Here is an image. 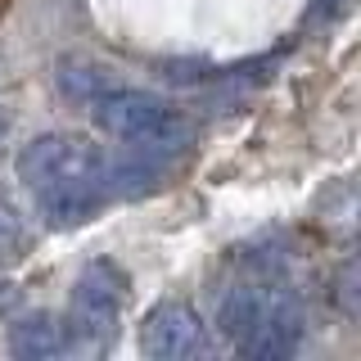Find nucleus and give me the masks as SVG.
Listing matches in <instances>:
<instances>
[{
    "label": "nucleus",
    "mask_w": 361,
    "mask_h": 361,
    "mask_svg": "<svg viewBox=\"0 0 361 361\" xmlns=\"http://www.w3.org/2000/svg\"><path fill=\"white\" fill-rule=\"evenodd\" d=\"M18 180L32 190L50 226H82L104 208V154L73 131H50L27 140L14 158Z\"/></svg>",
    "instance_id": "nucleus-1"
},
{
    "label": "nucleus",
    "mask_w": 361,
    "mask_h": 361,
    "mask_svg": "<svg viewBox=\"0 0 361 361\" xmlns=\"http://www.w3.org/2000/svg\"><path fill=\"white\" fill-rule=\"evenodd\" d=\"M221 338L248 361H285L302 343V307L285 285L271 280H240L217 302Z\"/></svg>",
    "instance_id": "nucleus-2"
},
{
    "label": "nucleus",
    "mask_w": 361,
    "mask_h": 361,
    "mask_svg": "<svg viewBox=\"0 0 361 361\" xmlns=\"http://www.w3.org/2000/svg\"><path fill=\"white\" fill-rule=\"evenodd\" d=\"M95 127L113 135V140L127 145H145V149H163V154H180V145L190 140L185 118L167 104V99L149 95V90L135 86H99L95 95L86 99Z\"/></svg>",
    "instance_id": "nucleus-3"
},
{
    "label": "nucleus",
    "mask_w": 361,
    "mask_h": 361,
    "mask_svg": "<svg viewBox=\"0 0 361 361\" xmlns=\"http://www.w3.org/2000/svg\"><path fill=\"white\" fill-rule=\"evenodd\" d=\"M122 302H127V276L113 262H86L82 276L73 280V302H68V330L86 343H104L113 338L122 321Z\"/></svg>",
    "instance_id": "nucleus-4"
},
{
    "label": "nucleus",
    "mask_w": 361,
    "mask_h": 361,
    "mask_svg": "<svg viewBox=\"0 0 361 361\" xmlns=\"http://www.w3.org/2000/svg\"><path fill=\"white\" fill-rule=\"evenodd\" d=\"M140 348L154 361H190L208 353V325L185 298H163L145 312Z\"/></svg>",
    "instance_id": "nucleus-5"
},
{
    "label": "nucleus",
    "mask_w": 361,
    "mask_h": 361,
    "mask_svg": "<svg viewBox=\"0 0 361 361\" xmlns=\"http://www.w3.org/2000/svg\"><path fill=\"white\" fill-rule=\"evenodd\" d=\"M167 158L163 149H145V145H127L122 154L104 158V190L109 199H135L145 190H154L167 176Z\"/></svg>",
    "instance_id": "nucleus-6"
},
{
    "label": "nucleus",
    "mask_w": 361,
    "mask_h": 361,
    "mask_svg": "<svg viewBox=\"0 0 361 361\" xmlns=\"http://www.w3.org/2000/svg\"><path fill=\"white\" fill-rule=\"evenodd\" d=\"M77 338L68 330V316H54V312H27L9 325V353L18 361H50L68 353Z\"/></svg>",
    "instance_id": "nucleus-7"
},
{
    "label": "nucleus",
    "mask_w": 361,
    "mask_h": 361,
    "mask_svg": "<svg viewBox=\"0 0 361 361\" xmlns=\"http://www.w3.org/2000/svg\"><path fill=\"white\" fill-rule=\"evenodd\" d=\"M59 86H63L68 99H82V104H86L99 86H109V77L99 73V68H90V63H68L63 59L59 63Z\"/></svg>",
    "instance_id": "nucleus-8"
},
{
    "label": "nucleus",
    "mask_w": 361,
    "mask_h": 361,
    "mask_svg": "<svg viewBox=\"0 0 361 361\" xmlns=\"http://www.w3.org/2000/svg\"><path fill=\"white\" fill-rule=\"evenodd\" d=\"M18 244H23V221H18V212L0 199V253H9V248H18Z\"/></svg>",
    "instance_id": "nucleus-9"
},
{
    "label": "nucleus",
    "mask_w": 361,
    "mask_h": 361,
    "mask_svg": "<svg viewBox=\"0 0 361 361\" xmlns=\"http://www.w3.org/2000/svg\"><path fill=\"white\" fill-rule=\"evenodd\" d=\"M5 131H9V118H5V113H0V140H5Z\"/></svg>",
    "instance_id": "nucleus-10"
}]
</instances>
